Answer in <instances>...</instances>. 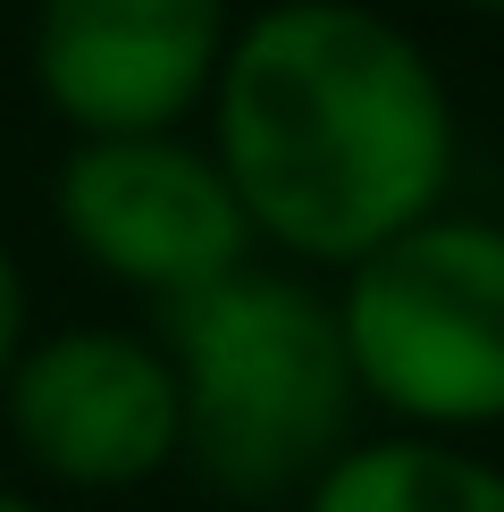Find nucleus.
Masks as SVG:
<instances>
[{
  "mask_svg": "<svg viewBox=\"0 0 504 512\" xmlns=\"http://www.w3.org/2000/svg\"><path fill=\"white\" fill-rule=\"evenodd\" d=\"M0 512H51L42 496H17V487H0Z\"/></svg>",
  "mask_w": 504,
  "mask_h": 512,
  "instance_id": "1a4fd4ad",
  "label": "nucleus"
},
{
  "mask_svg": "<svg viewBox=\"0 0 504 512\" xmlns=\"http://www.w3.org/2000/svg\"><path fill=\"white\" fill-rule=\"evenodd\" d=\"M34 345V286H26V261L17 244L0 236V378L17 370V353Z\"/></svg>",
  "mask_w": 504,
  "mask_h": 512,
  "instance_id": "6e6552de",
  "label": "nucleus"
},
{
  "mask_svg": "<svg viewBox=\"0 0 504 512\" xmlns=\"http://www.w3.org/2000/svg\"><path fill=\"white\" fill-rule=\"evenodd\" d=\"M454 9H471V17H504V0H454Z\"/></svg>",
  "mask_w": 504,
  "mask_h": 512,
  "instance_id": "9d476101",
  "label": "nucleus"
},
{
  "mask_svg": "<svg viewBox=\"0 0 504 512\" xmlns=\"http://www.w3.org/2000/svg\"><path fill=\"white\" fill-rule=\"evenodd\" d=\"M51 227L93 277L160 311L261 261L219 152L185 126L177 135H68L51 168Z\"/></svg>",
  "mask_w": 504,
  "mask_h": 512,
  "instance_id": "20e7f679",
  "label": "nucleus"
},
{
  "mask_svg": "<svg viewBox=\"0 0 504 512\" xmlns=\"http://www.w3.org/2000/svg\"><path fill=\"white\" fill-rule=\"evenodd\" d=\"M0 429L59 496H135L185 471V403L160 328L76 319L34 336L0 378Z\"/></svg>",
  "mask_w": 504,
  "mask_h": 512,
  "instance_id": "39448f33",
  "label": "nucleus"
},
{
  "mask_svg": "<svg viewBox=\"0 0 504 512\" xmlns=\"http://www.w3.org/2000/svg\"><path fill=\"white\" fill-rule=\"evenodd\" d=\"M294 512H504V462L471 437L378 429L353 437Z\"/></svg>",
  "mask_w": 504,
  "mask_h": 512,
  "instance_id": "0eeeda50",
  "label": "nucleus"
},
{
  "mask_svg": "<svg viewBox=\"0 0 504 512\" xmlns=\"http://www.w3.org/2000/svg\"><path fill=\"white\" fill-rule=\"evenodd\" d=\"M353 387L387 429H504V219L429 210L336 277Z\"/></svg>",
  "mask_w": 504,
  "mask_h": 512,
  "instance_id": "7ed1b4c3",
  "label": "nucleus"
},
{
  "mask_svg": "<svg viewBox=\"0 0 504 512\" xmlns=\"http://www.w3.org/2000/svg\"><path fill=\"white\" fill-rule=\"evenodd\" d=\"M177 361L185 471L227 504H303V487L362 437L336 286L286 261H244L160 311Z\"/></svg>",
  "mask_w": 504,
  "mask_h": 512,
  "instance_id": "f03ea898",
  "label": "nucleus"
},
{
  "mask_svg": "<svg viewBox=\"0 0 504 512\" xmlns=\"http://www.w3.org/2000/svg\"><path fill=\"white\" fill-rule=\"evenodd\" d=\"M202 118L252 244L286 269L345 277L454 202V84L370 0H261L236 17Z\"/></svg>",
  "mask_w": 504,
  "mask_h": 512,
  "instance_id": "f257e3e1",
  "label": "nucleus"
},
{
  "mask_svg": "<svg viewBox=\"0 0 504 512\" xmlns=\"http://www.w3.org/2000/svg\"><path fill=\"white\" fill-rule=\"evenodd\" d=\"M236 0H34L26 76L68 135H177L210 110Z\"/></svg>",
  "mask_w": 504,
  "mask_h": 512,
  "instance_id": "423d86ee",
  "label": "nucleus"
}]
</instances>
